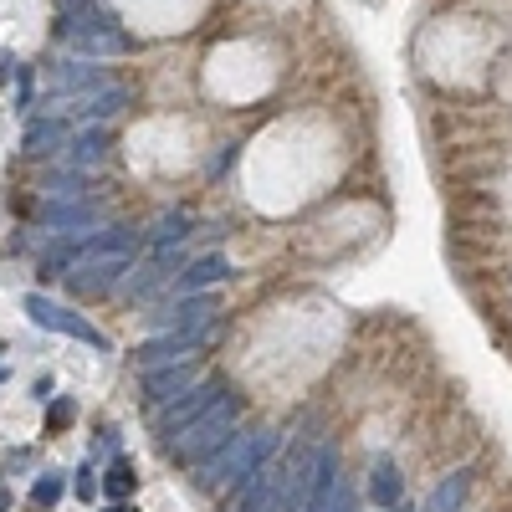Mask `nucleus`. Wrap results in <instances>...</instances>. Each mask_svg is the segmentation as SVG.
<instances>
[{
	"instance_id": "nucleus-1",
	"label": "nucleus",
	"mask_w": 512,
	"mask_h": 512,
	"mask_svg": "<svg viewBox=\"0 0 512 512\" xmlns=\"http://www.w3.org/2000/svg\"><path fill=\"white\" fill-rule=\"evenodd\" d=\"M282 451V436L267 431V425H256V431H236L221 451H210L200 466H190L195 472V487L200 492H231L241 477H251L256 466H262L267 456Z\"/></svg>"
},
{
	"instance_id": "nucleus-2",
	"label": "nucleus",
	"mask_w": 512,
	"mask_h": 512,
	"mask_svg": "<svg viewBox=\"0 0 512 512\" xmlns=\"http://www.w3.org/2000/svg\"><path fill=\"white\" fill-rule=\"evenodd\" d=\"M241 410H246V405H241V400H236V395L226 390V395H221L216 405H210V410H205L200 420H190L180 436H169V441H164V451L175 456L180 466H200V461H205L210 451H221V446H226V441L236 436V425H241Z\"/></svg>"
},
{
	"instance_id": "nucleus-3",
	"label": "nucleus",
	"mask_w": 512,
	"mask_h": 512,
	"mask_svg": "<svg viewBox=\"0 0 512 512\" xmlns=\"http://www.w3.org/2000/svg\"><path fill=\"white\" fill-rule=\"evenodd\" d=\"M221 395H226V390H221L216 379H195V384H190L185 395H175V400L154 405V436H159V446H164L169 436H180V431H185L190 420H200V415H205L210 405H216Z\"/></svg>"
},
{
	"instance_id": "nucleus-4",
	"label": "nucleus",
	"mask_w": 512,
	"mask_h": 512,
	"mask_svg": "<svg viewBox=\"0 0 512 512\" xmlns=\"http://www.w3.org/2000/svg\"><path fill=\"white\" fill-rule=\"evenodd\" d=\"M26 318H31L36 328H47V333L77 338V344H88V349H98V354H108V349H113V344H108V333H98L88 318H77L72 308L52 303V297H41V292H31V297H26Z\"/></svg>"
},
{
	"instance_id": "nucleus-5",
	"label": "nucleus",
	"mask_w": 512,
	"mask_h": 512,
	"mask_svg": "<svg viewBox=\"0 0 512 512\" xmlns=\"http://www.w3.org/2000/svg\"><path fill=\"white\" fill-rule=\"evenodd\" d=\"M282 497H287V461L267 456L251 477H241L236 512H282Z\"/></svg>"
},
{
	"instance_id": "nucleus-6",
	"label": "nucleus",
	"mask_w": 512,
	"mask_h": 512,
	"mask_svg": "<svg viewBox=\"0 0 512 512\" xmlns=\"http://www.w3.org/2000/svg\"><path fill=\"white\" fill-rule=\"evenodd\" d=\"M128 267H134L128 251H88V256H77V262L67 267V287L72 292H108Z\"/></svg>"
},
{
	"instance_id": "nucleus-7",
	"label": "nucleus",
	"mask_w": 512,
	"mask_h": 512,
	"mask_svg": "<svg viewBox=\"0 0 512 512\" xmlns=\"http://www.w3.org/2000/svg\"><path fill=\"white\" fill-rule=\"evenodd\" d=\"M221 313V297L216 292H180V303H169L159 313V328H175V333H205Z\"/></svg>"
},
{
	"instance_id": "nucleus-8",
	"label": "nucleus",
	"mask_w": 512,
	"mask_h": 512,
	"mask_svg": "<svg viewBox=\"0 0 512 512\" xmlns=\"http://www.w3.org/2000/svg\"><path fill=\"white\" fill-rule=\"evenodd\" d=\"M200 338L205 333H175V328H164V333L144 338V344L134 349V364L139 369H159V364H175V359H195Z\"/></svg>"
},
{
	"instance_id": "nucleus-9",
	"label": "nucleus",
	"mask_w": 512,
	"mask_h": 512,
	"mask_svg": "<svg viewBox=\"0 0 512 512\" xmlns=\"http://www.w3.org/2000/svg\"><path fill=\"white\" fill-rule=\"evenodd\" d=\"M195 379H200V374H195V364H190V359L159 364V369H144V395H149V405H164V400L185 395Z\"/></svg>"
},
{
	"instance_id": "nucleus-10",
	"label": "nucleus",
	"mask_w": 512,
	"mask_h": 512,
	"mask_svg": "<svg viewBox=\"0 0 512 512\" xmlns=\"http://www.w3.org/2000/svg\"><path fill=\"white\" fill-rule=\"evenodd\" d=\"M231 277V262L221 251H210V256H195V262H185V272L175 277V292H210V287H221Z\"/></svg>"
},
{
	"instance_id": "nucleus-11",
	"label": "nucleus",
	"mask_w": 512,
	"mask_h": 512,
	"mask_svg": "<svg viewBox=\"0 0 512 512\" xmlns=\"http://www.w3.org/2000/svg\"><path fill=\"white\" fill-rule=\"evenodd\" d=\"M128 108V88H93V93H82L77 103H72V118H82V123H108L113 113H123Z\"/></svg>"
},
{
	"instance_id": "nucleus-12",
	"label": "nucleus",
	"mask_w": 512,
	"mask_h": 512,
	"mask_svg": "<svg viewBox=\"0 0 512 512\" xmlns=\"http://www.w3.org/2000/svg\"><path fill=\"white\" fill-rule=\"evenodd\" d=\"M93 88H108V72H103V62H93V57H77V62L57 67V93H93Z\"/></svg>"
},
{
	"instance_id": "nucleus-13",
	"label": "nucleus",
	"mask_w": 512,
	"mask_h": 512,
	"mask_svg": "<svg viewBox=\"0 0 512 512\" xmlns=\"http://www.w3.org/2000/svg\"><path fill=\"white\" fill-rule=\"evenodd\" d=\"M113 149V134H108V128H82V134L67 144V164L72 169H93V164H103V154Z\"/></svg>"
},
{
	"instance_id": "nucleus-14",
	"label": "nucleus",
	"mask_w": 512,
	"mask_h": 512,
	"mask_svg": "<svg viewBox=\"0 0 512 512\" xmlns=\"http://www.w3.org/2000/svg\"><path fill=\"white\" fill-rule=\"evenodd\" d=\"M466 492H472V472H446L441 482H436V492L425 497V507L420 512H461V502H466Z\"/></svg>"
},
{
	"instance_id": "nucleus-15",
	"label": "nucleus",
	"mask_w": 512,
	"mask_h": 512,
	"mask_svg": "<svg viewBox=\"0 0 512 512\" xmlns=\"http://www.w3.org/2000/svg\"><path fill=\"white\" fill-rule=\"evenodd\" d=\"M62 139H67V123H62V118H36V123L26 128L21 149H26V159H47L52 149H62Z\"/></svg>"
},
{
	"instance_id": "nucleus-16",
	"label": "nucleus",
	"mask_w": 512,
	"mask_h": 512,
	"mask_svg": "<svg viewBox=\"0 0 512 512\" xmlns=\"http://www.w3.org/2000/svg\"><path fill=\"white\" fill-rule=\"evenodd\" d=\"M190 231H195V221L185 216V210H164V216H159V221H154V226L144 231V241H149V246L159 251V246H180V241H185Z\"/></svg>"
},
{
	"instance_id": "nucleus-17",
	"label": "nucleus",
	"mask_w": 512,
	"mask_h": 512,
	"mask_svg": "<svg viewBox=\"0 0 512 512\" xmlns=\"http://www.w3.org/2000/svg\"><path fill=\"white\" fill-rule=\"evenodd\" d=\"M400 472L390 461H374V472H369V497H374V507L379 512H390V507H400Z\"/></svg>"
},
{
	"instance_id": "nucleus-18",
	"label": "nucleus",
	"mask_w": 512,
	"mask_h": 512,
	"mask_svg": "<svg viewBox=\"0 0 512 512\" xmlns=\"http://www.w3.org/2000/svg\"><path fill=\"white\" fill-rule=\"evenodd\" d=\"M134 487H139V472L118 456V461L108 466V477H103V492H108L113 502H123V497H134Z\"/></svg>"
},
{
	"instance_id": "nucleus-19",
	"label": "nucleus",
	"mask_w": 512,
	"mask_h": 512,
	"mask_svg": "<svg viewBox=\"0 0 512 512\" xmlns=\"http://www.w3.org/2000/svg\"><path fill=\"white\" fill-rule=\"evenodd\" d=\"M62 492H67V477H62V472H41L36 487H31V502H36V507H57Z\"/></svg>"
},
{
	"instance_id": "nucleus-20",
	"label": "nucleus",
	"mask_w": 512,
	"mask_h": 512,
	"mask_svg": "<svg viewBox=\"0 0 512 512\" xmlns=\"http://www.w3.org/2000/svg\"><path fill=\"white\" fill-rule=\"evenodd\" d=\"M354 502H359V497H354V482L338 477V482H333V492H328V502H323L318 512H354Z\"/></svg>"
},
{
	"instance_id": "nucleus-21",
	"label": "nucleus",
	"mask_w": 512,
	"mask_h": 512,
	"mask_svg": "<svg viewBox=\"0 0 512 512\" xmlns=\"http://www.w3.org/2000/svg\"><path fill=\"white\" fill-rule=\"evenodd\" d=\"M98 487H103V482L93 477V461H88V466H77V482H72V492H77L82 502H93V492H98Z\"/></svg>"
},
{
	"instance_id": "nucleus-22",
	"label": "nucleus",
	"mask_w": 512,
	"mask_h": 512,
	"mask_svg": "<svg viewBox=\"0 0 512 512\" xmlns=\"http://www.w3.org/2000/svg\"><path fill=\"white\" fill-rule=\"evenodd\" d=\"M72 415H77V410H72V400H57V405L47 410V420L57 425V431H62V425H72Z\"/></svg>"
},
{
	"instance_id": "nucleus-23",
	"label": "nucleus",
	"mask_w": 512,
	"mask_h": 512,
	"mask_svg": "<svg viewBox=\"0 0 512 512\" xmlns=\"http://www.w3.org/2000/svg\"><path fill=\"white\" fill-rule=\"evenodd\" d=\"M11 77H21V62H16L11 52H0V88H6Z\"/></svg>"
},
{
	"instance_id": "nucleus-24",
	"label": "nucleus",
	"mask_w": 512,
	"mask_h": 512,
	"mask_svg": "<svg viewBox=\"0 0 512 512\" xmlns=\"http://www.w3.org/2000/svg\"><path fill=\"white\" fill-rule=\"evenodd\" d=\"M231 164H236V149H221V159H210V175H226Z\"/></svg>"
},
{
	"instance_id": "nucleus-25",
	"label": "nucleus",
	"mask_w": 512,
	"mask_h": 512,
	"mask_svg": "<svg viewBox=\"0 0 512 512\" xmlns=\"http://www.w3.org/2000/svg\"><path fill=\"white\" fill-rule=\"evenodd\" d=\"M0 512H11V487H0Z\"/></svg>"
},
{
	"instance_id": "nucleus-26",
	"label": "nucleus",
	"mask_w": 512,
	"mask_h": 512,
	"mask_svg": "<svg viewBox=\"0 0 512 512\" xmlns=\"http://www.w3.org/2000/svg\"><path fill=\"white\" fill-rule=\"evenodd\" d=\"M103 512H134V507H128V502H113V507H103Z\"/></svg>"
},
{
	"instance_id": "nucleus-27",
	"label": "nucleus",
	"mask_w": 512,
	"mask_h": 512,
	"mask_svg": "<svg viewBox=\"0 0 512 512\" xmlns=\"http://www.w3.org/2000/svg\"><path fill=\"white\" fill-rule=\"evenodd\" d=\"M390 512H405V507H390Z\"/></svg>"
},
{
	"instance_id": "nucleus-28",
	"label": "nucleus",
	"mask_w": 512,
	"mask_h": 512,
	"mask_svg": "<svg viewBox=\"0 0 512 512\" xmlns=\"http://www.w3.org/2000/svg\"><path fill=\"white\" fill-rule=\"evenodd\" d=\"M0 379H6V369H0Z\"/></svg>"
}]
</instances>
